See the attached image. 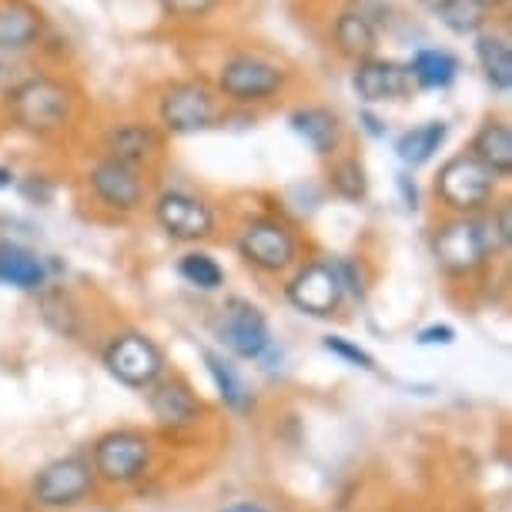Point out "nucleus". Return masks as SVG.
<instances>
[{
    "label": "nucleus",
    "mask_w": 512,
    "mask_h": 512,
    "mask_svg": "<svg viewBox=\"0 0 512 512\" xmlns=\"http://www.w3.org/2000/svg\"><path fill=\"white\" fill-rule=\"evenodd\" d=\"M472 64L482 74L486 88L496 98H509L512 91V34L509 17H496L489 27H482L476 37H469Z\"/></svg>",
    "instance_id": "20"
},
{
    "label": "nucleus",
    "mask_w": 512,
    "mask_h": 512,
    "mask_svg": "<svg viewBox=\"0 0 512 512\" xmlns=\"http://www.w3.org/2000/svg\"><path fill=\"white\" fill-rule=\"evenodd\" d=\"M325 191L345 205H362L372 191V178L369 168H365V158L359 154L355 144H349L345 151H338L335 158L325 161Z\"/></svg>",
    "instance_id": "24"
},
{
    "label": "nucleus",
    "mask_w": 512,
    "mask_h": 512,
    "mask_svg": "<svg viewBox=\"0 0 512 512\" xmlns=\"http://www.w3.org/2000/svg\"><path fill=\"white\" fill-rule=\"evenodd\" d=\"M456 342V328L452 325H432L419 332V345H452Z\"/></svg>",
    "instance_id": "37"
},
{
    "label": "nucleus",
    "mask_w": 512,
    "mask_h": 512,
    "mask_svg": "<svg viewBox=\"0 0 512 512\" xmlns=\"http://www.w3.org/2000/svg\"><path fill=\"white\" fill-rule=\"evenodd\" d=\"M175 268L191 288H198V292H221L228 278L225 268H221V262L208 248H188L185 255L178 258Z\"/></svg>",
    "instance_id": "30"
},
{
    "label": "nucleus",
    "mask_w": 512,
    "mask_h": 512,
    "mask_svg": "<svg viewBox=\"0 0 512 512\" xmlns=\"http://www.w3.org/2000/svg\"><path fill=\"white\" fill-rule=\"evenodd\" d=\"M144 399H148V412L154 425H158L161 432H168V436L195 432L198 425L208 419L205 399H201L195 392V385L178 372L161 375V379L144 392Z\"/></svg>",
    "instance_id": "16"
},
{
    "label": "nucleus",
    "mask_w": 512,
    "mask_h": 512,
    "mask_svg": "<svg viewBox=\"0 0 512 512\" xmlns=\"http://www.w3.org/2000/svg\"><path fill=\"white\" fill-rule=\"evenodd\" d=\"M228 0H154V11L164 27L178 34H201L225 14Z\"/></svg>",
    "instance_id": "27"
},
{
    "label": "nucleus",
    "mask_w": 512,
    "mask_h": 512,
    "mask_svg": "<svg viewBox=\"0 0 512 512\" xmlns=\"http://www.w3.org/2000/svg\"><path fill=\"white\" fill-rule=\"evenodd\" d=\"M288 128L295 131V138L305 144L315 158H335L338 151H345L352 144L349 124H345L342 111L332 108L325 101H295L288 108Z\"/></svg>",
    "instance_id": "18"
},
{
    "label": "nucleus",
    "mask_w": 512,
    "mask_h": 512,
    "mask_svg": "<svg viewBox=\"0 0 512 512\" xmlns=\"http://www.w3.org/2000/svg\"><path fill=\"white\" fill-rule=\"evenodd\" d=\"M201 359H205V369H208L211 382H215V389H218V399L225 402L231 412H248L251 405H255V395H251L245 375H241L225 355L205 349L201 352Z\"/></svg>",
    "instance_id": "28"
},
{
    "label": "nucleus",
    "mask_w": 512,
    "mask_h": 512,
    "mask_svg": "<svg viewBox=\"0 0 512 512\" xmlns=\"http://www.w3.org/2000/svg\"><path fill=\"white\" fill-rule=\"evenodd\" d=\"M148 114L168 141L198 138V134L215 131L231 118L201 71L168 74L154 81L148 88Z\"/></svg>",
    "instance_id": "4"
},
{
    "label": "nucleus",
    "mask_w": 512,
    "mask_h": 512,
    "mask_svg": "<svg viewBox=\"0 0 512 512\" xmlns=\"http://www.w3.org/2000/svg\"><path fill=\"white\" fill-rule=\"evenodd\" d=\"M228 114H265L302 91L305 77L285 54L258 41H225L201 67Z\"/></svg>",
    "instance_id": "2"
},
{
    "label": "nucleus",
    "mask_w": 512,
    "mask_h": 512,
    "mask_svg": "<svg viewBox=\"0 0 512 512\" xmlns=\"http://www.w3.org/2000/svg\"><path fill=\"white\" fill-rule=\"evenodd\" d=\"M349 84L362 108H385V104H405L415 98V88L405 71V61L392 54H372L349 64Z\"/></svg>",
    "instance_id": "14"
},
{
    "label": "nucleus",
    "mask_w": 512,
    "mask_h": 512,
    "mask_svg": "<svg viewBox=\"0 0 512 512\" xmlns=\"http://www.w3.org/2000/svg\"><path fill=\"white\" fill-rule=\"evenodd\" d=\"M14 185H17V171L11 168V164H0V191H7Z\"/></svg>",
    "instance_id": "40"
},
{
    "label": "nucleus",
    "mask_w": 512,
    "mask_h": 512,
    "mask_svg": "<svg viewBox=\"0 0 512 512\" xmlns=\"http://www.w3.org/2000/svg\"><path fill=\"white\" fill-rule=\"evenodd\" d=\"M74 57H77V44L51 21V27L44 31L41 44H37L31 61L41 64V67H51V71H71Z\"/></svg>",
    "instance_id": "31"
},
{
    "label": "nucleus",
    "mask_w": 512,
    "mask_h": 512,
    "mask_svg": "<svg viewBox=\"0 0 512 512\" xmlns=\"http://www.w3.org/2000/svg\"><path fill=\"white\" fill-rule=\"evenodd\" d=\"M338 4L352 7V11H359L362 17H369V21L379 27L382 37L395 34V27L405 21V14L395 7V0H338Z\"/></svg>",
    "instance_id": "33"
},
{
    "label": "nucleus",
    "mask_w": 512,
    "mask_h": 512,
    "mask_svg": "<svg viewBox=\"0 0 512 512\" xmlns=\"http://www.w3.org/2000/svg\"><path fill=\"white\" fill-rule=\"evenodd\" d=\"M91 469L98 486L128 489L148 479L158 462V442L144 429H111L91 442Z\"/></svg>",
    "instance_id": "10"
},
{
    "label": "nucleus",
    "mask_w": 512,
    "mask_h": 512,
    "mask_svg": "<svg viewBox=\"0 0 512 512\" xmlns=\"http://www.w3.org/2000/svg\"><path fill=\"white\" fill-rule=\"evenodd\" d=\"M215 335L221 342V349L231 352L235 359L258 362L262 355L272 349V328L268 318L262 315V308L251 305L248 298H228L221 308Z\"/></svg>",
    "instance_id": "17"
},
{
    "label": "nucleus",
    "mask_w": 512,
    "mask_h": 512,
    "mask_svg": "<svg viewBox=\"0 0 512 512\" xmlns=\"http://www.w3.org/2000/svg\"><path fill=\"white\" fill-rule=\"evenodd\" d=\"M395 188L402 191L405 208H409V211H419V205H422V198H419V185H415V178L409 175V171H399V175H395Z\"/></svg>",
    "instance_id": "36"
},
{
    "label": "nucleus",
    "mask_w": 512,
    "mask_h": 512,
    "mask_svg": "<svg viewBox=\"0 0 512 512\" xmlns=\"http://www.w3.org/2000/svg\"><path fill=\"white\" fill-rule=\"evenodd\" d=\"M88 121V91L74 71L27 64L0 88V124L21 138L54 148L71 141Z\"/></svg>",
    "instance_id": "1"
},
{
    "label": "nucleus",
    "mask_w": 512,
    "mask_h": 512,
    "mask_svg": "<svg viewBox=\"0 0 512 512\" xmlns=\"http://www.w3.org/2000/svg\"><path fill=\"white\" fill-rule=\"evenodd\" d=\"M359 131L365 134V138L382 141L385 134H389V121L382 118V111H375V108H359Z\"/></svg>",
    "instance_id": "35"
},
{
    "label": "nucleus",
    "mask_w": 512,
    "mask_h": 512,
    "mask_svg": "<svg viewBox=\"0 0 512 512\" xmlns=\"http://www.w3.org/2000/svg\"><path fill=\"white\" fill-rule=\"evenodd\" d=\"M462 57L452 51V47L442 44H422L415 47L405 61V71H409V81L415 91H449L452 84L462 77Z\"/></svg>",
    "instance_id": "22"
},
{
    "label": "nucleus",
    "mask_w": 512,
    "mask_h": 512,
    "mask_svg": "<svg viewBox=\"0 0 512 512\" xmlns=\"http://www.w3.org/2000/svg\"><path fill=\"white\" fill-rule=\"evenodd\" d=\"M218 512H272V509H265L262 502H231V506L218 509Z\"/></svg>",
    "instance_id": "39"
},
{
    "label": "nucleus",
    "mask_w": 512,
    "mask_h": 512,
    "mask_svg": "<svg viewBox=\"0 0 512 512\" xmlns=\"http://www.w3.org/2000/svg\"><path fill=\"white\" fill-rule=\"evenodd\" d=\"M0 285H11L17 292H44L51 285L44 258L21 241L0 238Z\"/></svg>",
    "instance_id": "25"
},
{
    "label": "nucleus",
    "mask_w": 512,
    "mask_h": 512,
    "mask_svg": "<svg viewBox=\"0 0 512 512\" xmlns=\"http://www.w3.org/2000/svg\"><path fill=\"white\" fill-rule=\"evenodd\" d=\"M322 345H325V352L338 355V359H342V362H349V365H355V369L375 372V359H372V355L365 352L362 345L349 342V338H345V335H328Z\"/></svg>",
    "instance_id": "34"
},
{
    "label": "nucleus",
    "mask_w": 512,
    "mask_h": 512,
    "mask_svg": "<svg viewBox=\"0 0 512 512\" xmlns=\"http://www.w3.org/2000/svg\"><path fill=\"white\" fill-rule=\"evenodd\" d=\"M432 262L449 282H472L496 262V251L479 218H452L439 215L429 228Z\"/></svg>",
    "instance_id": "9"
},
{
    "label": "nucleus",
    "mask_w": 512,
    "mask_h": 512,
    "mask_svg": "<svg viewBox=\"0 0 512 512\" xmlns=\"http://www.w3.org/2000/svg\"><path fill=\"white\" fill-rule=\"evenodd\" d=\"M51 17L37 0H0V57L31 61Z\"/></svg>",
    "instance_id": "19"
},
{
    "label": "nucleus",
    "mask_w": 512,
    "mask_h": 512,
    "mask_svg": "<svg viewBox=\"0 0 512 512\" xmlns=\"http://www.w3.org/2000/svg\"><path fill=\"white\" fill-rule=\"evenodd\" d=\"M228 241L258 278H285L305 258V231L285 208H245L228 221Z\"/></svg>",
    "instance_id": "3"
},
{
    "label": "nucleus",
    "mask_w": 512,
    "mask_h": 512,
    "mask_svg": "<svg viewBox=\"0 0 512 512\" xmlns=\"http://www.w3.org/2000/svg\"><path fill=\"white\" fill-rule=\"evenodd\" d=\"M449 134H452V124L446 118H429V121H419V124H412V128L395 134L392 151L409 171H419L439 158V151L446 148Z\"/></svg>",
    "instance_id": "23"
},
{
    "label": "nucleus",
    "mask_w": 512,
    "mask_h": 512,
    "mask_svg": "<svg viewBox=\"0 0 512 512\" xmlns=\"http://www.w3.org/2000/svg\"><path fill=\"white\" fill-rule=\"evenodd\" d=\"M318 37L328 47V54H335L338 61L355 64L362 57H372L382 51L385 37L379 34L369 17H362L352 7L338 4V0H328L322 17H318Z\"/></svg>",
    "instance_id": "15"
},
{
    "label": "nucleus",
    "mask_w": 512,
    "mask_h": 512,
    "mask_svg": "<svg viewBox=\"0 0 512 512\" xmlns=\"http://www.w3.org/2000/svg\"><path fill=\"white\" fill-rule=\"evenodd\" d=\"M41 298V318L47 325L54 328L57 335H64V338H77L81 335V328H84V312H81V305H77V298L67 292V288H51L47 285L44 292H37Z\"/></svg>",
    "instance_id": "29"
},
{
    "label": "nucleus",
    "mask_w": 512,
    "mask_h": 512,
    "mask_svg": "<svg viewBox=\"0 0 512 512\" xmlns=\"http://www.w3.org/2000/svg\"><path fill=\"white\" fill-rule=\"evenodd\" d=\"M466 154H472L482 168H489L502 185L512 178V124L506 114L489 111L476 128H472L466 148Z\"/></svg>",
    "instance_id": "21"
},
{
    "label": "nucleus",
    "mask_w": 512,
    "mask_h": 512,
    "mask_svg": "<svg viewBox=\"0 0 512 512\" xmlns=\"http://www.w3.org/2000/svg\"><path fill=\"white\" fill-rule=\"evenodd\" d=\"M479 221H482V228H486L492 251H496L499 258H506L509 245H512V208H509V198L502 195L489 211H482Z\"/></svg>",
    "instance_id": "32"
},
{
    "label": "nucleus",
    "mask_w": 512,
    "mask_h": 512,
    "mask_svg": "<svg viewBox=\"0 0 512 512\" xmlns=\"http://www.w3.org/2000/svg\"><path fill=\"white\" fill-rule=\"evenodd\" d=\"M502 198V181L466 151L449 154L432 178V201L439 215L479 218Z\"/></svg>",
    "instance_id": "8"
},
{
    "label": "nucleus",
    "mask_w": 512,
    "mask_h": 512,
    "mask_svg": "<svg viewBox=\"0 0 512 512\" xmlns=\"http://www.w3.org/2000/svg\"><path fill=\"white\" fill-rule=\"evenodd\" d=\"M151 175L134 171L128 164L108 161L101 154H88L77 168V195H81L88 215L108 225H128V221L148 215V201L154 191Z\"/></svg>",
    "instance_id": "5"
},
{
    "label": "nucleus",
    "mask_w": 512,
    "mask_h": 512,
    "mask_svg": "<svg viewBox=\"0 0 512 512\" xmlns=\"http://www.w3.org/2000/svg\"><path fill=\"white\" fill-rule=\"evenodd\" d=\"M168 151L171 141L164 138V131L151 121L148 111H118L94 124L88 154H101L108 161L128 164L134 171L158 178L164 161H168Z\"/></svg>",
    "instance_id": "7"
},
{
    "label": "nucleus",
    "mask_w": 512,
    "mask_h": 512,
    "mask_svg": "<svg viewBox=\"0 0 512 512\" xmlns=\"http://www.w3.org/2000/svg\"><path fill=\"white\" fill-rule=\"evenodd\" d=\"M482 7L492 14V17H509V7H512V0H479Z\"/></svg>",
    "instance_id": "38"
},
{
    "label": "nucleus",
    "mask_w": 512,
    "mask_h": 512,
    "mask_svg": "<svg viewBox=\"0 0 512 512\" xmlns=\"http://www.w3.org/2000/svg\"><path fill=\"white\" fill-rule=\"evenodd\" d=\"M101 365L114 382L134 392H148L161 375H168V355L141 328H118L104 338Z\"/></svg>",
    "instance_id": "11"
},
{
    "label": "nucleus",
    "mask_w": 512,
    "mask_h": 512,
    "mask_svg": "<svg viewBox=\"0 0 512 512\" xmlns=\"http://www.w3.org/2000/svg\"><path fill=\"white\" fill-rule=\"evenodd\" d=\"M415 7L429 14L442 31H449L452 37H466V41L496 21L479 0H415Z\"/></svg>",
    "instance_id": "26"
},
{
    "label": "nucleus",
    "mask_w": 512,
    "mask_h": 512,
    "mask_svg": "<svg viewBox=\"0 0 512 512\" xmlns=\"http://www.w3.org/2000/svg\"><path fill=\"white\" fill-rule=\"evenodd\" d=\"M282 295L295 312H302L308 318H335L342 312V305L349 302L342 278H338L335 258L325 255H305L282 278Z\"/></svg>",
    "instance_id": "12"
},
{
    "label": "nucleus",
    "mask_w": 512,
    "mask_h": 512,
    "mask_svg": "<svg viewBox=\"0 0 512 512\" xmlns=\"http://www.w3.org/2000/svg\"><path fill=\"white\" fill-rule=\"evenodd\" d=\"M148 218L154 221V228H158L164 238L185 248H205L208 241H218L221 231L228 225L225 208H221L208 191L178 185V181L175 185L154 181Z\"/></svg>",
    "instance_id": "6"
},
{
    "label": "nucleus",
    "mask_w": 512,
    "mask_h": 512,
    "mask_svg": "<svg viewBox=\"0 0 512 512\" xmlns=\"http://www.w3.org/2000/svg\"><path fill=\"white\" fill-rule=\"evenodd\" d=\"M94 492H98V479H94L88 456H57L44 462L31 476V486H27V496H31L34 506L47 512L77 509Z\"/></svg>",
    "instance_id": "13"
}]
</instances>
